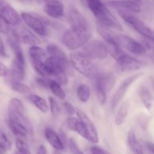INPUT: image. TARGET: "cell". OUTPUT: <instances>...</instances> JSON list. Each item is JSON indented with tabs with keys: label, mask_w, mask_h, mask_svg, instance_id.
Segmentation results:
<instances>
[{
	"label": "cell",
	"mask_w": 154,
	"mask_h": 154,
	"mask_svg": "<svg viewBox=\"0 0 154 154\" xmlns=\"http://www.w3.org/2000/svg\"><path fill=\"white\" fill-rule=\"evenodd\" d=\"M107 4L118 11H125L131 13L141 12L140 3L135 0H110Z\"/></svg>",
	"instance_id": "cell-16"
},
{
	"label": "cell",
	"mask_w": 154,
	"mask_h": 154,
	"mask_svg": "<svg viewBox=\"0 0 154 154\" xmlns=\"http://www.w3.org/2000/svg\"><path fill=\"white\" fill-rule=\"evenodd\" d=\"M68 144H69V150H70L72 154H85L81 150L75 138H69V141H68Z\"/></svg>",
	"instance_id": "cell-34"
},
{
	"label": "cell",
	"mask_w": 154,
	"mask_h": 154,
	"mask_svg": "<svg viewBox=\"0 0 154 154\" xmlns=\"http://www.w3.org/2000/svg\"><path fill=\"white\" fill-rule=\"evenodd\" d=\"M90 39V37L78 34L71 29L66 30L62 35V42L71 51H75L82 48Z\"/></svg>",
	"instance_id": "cell-10"
},
{
	"label": "cell",
	"mask_w": 154,
	"mask_h": 154,
	"mask_svg": "<svg viewBox=\"0 0 154 154\" xmlns=\"http://www.w3.org/2000/svg\"><path fill=\"white\" fill-rule=\"evenodd\" d=\"M25 65L14 59L12 61L11 68L9 69L8 75H7L8 81H20L22 82L25 78L26 69Z\"/></svg>",
	"instance_id": "cell-18"
},
{
	"label": "cell",
	"mask_w": 154,
	"mask_h": 154,
	"mask_svg": "<svg viewBox=\"0 0 154 154\" xmlns=\"http://www.w3.org/2000/svg\"><path fill=\"white\" fill-rule=\"evenodd\" d=\"M90 152H91V154H111L108 150L98 146H93L90 148Z\"/></svg>",
	"instance_id": "cell-37"
},
{
	"label": "cell",
	"mask_w": 154,
	"mask_h": 154,
	"mask_svg": "<svg viewBox=\"0 0 154 154\" xmlns=\"http://www.w3.org/2000/svg\"><path fill=\"white\" fill-rule=\"evenodd\" d=\"M142 75V73H137L135 74V75H131V76L128 77L126 79L123 80V82L120 84V87L117 88V90H116L115 93L113 95L112 98H111V105L112 110H114L117 108L118 104L121 102V100L123 99V97H124V96L126 95V93H127V91L129 90V87H130L137 80L139 79Z\"/></svg>",
	"instance_id": "cell-11"
},
{
	"label": "cell",
	"mask_w": 154,
	"mask_h": 154,
	"mask_svg": "<svg viewBox=\"0 0 154 154\" xmlns=\"http://www.w3.org/2000/svg\"><path fill=\"white\" fill-rule=\"evenodd\" d=\"M115 38L122 48L127 50L132 54L143 55L147 52V49L144 45L129 36L126 35H116Z\"/></svg>",
	"instance_id": "cell-13"
},
{
	"label": "cell",
	"mask_w": 154,
	"mask_h": 154,
	"mask_svg": "<svg viewBox=\"0 0 154 154\" xmlns=\"http://www.w3.org/2000/svg\"><path fill=\"white\" fill-rule=\"evenodd\" d=\"M128 145L132 152L135 154H144L143 148L141 144L138 141L135 132L132 130H129L127 135Z\"/></svg>",
	"instance_id": "cell-24"
},
{
	"label": "cell",
	"mask_w": 154,
	"mask_h": 154,
	"mask_svg": "<svg viewBox=\"0 0 154 154\" xmlns=\"http://www.w3.org/2000/svg\"><path fill=\"white\" fill-rule=\"evenodd\" d=\"M29 54L31 61H44L47 56V51L38 45H33L29 48Z\"/></svg>",
	"instance_id": "cell-26"
},
{
	"label": "cell",
	"mask_w": 154,
	"mask_h": 154,
	"mask_svg": "<svg viewBox=\"0 0 154 154\" xmlns=\"http://www.w3.org/2000/svg\"><path fill=\"white\" fill-rule=\"evenodd\" d=\"M20 17L26 25L39 36L46 37L48 35L49 32L48 26L49 23H48L46 19L35 14L28 12H23L20 14Z\"/></svg>",
	"instance_id": "cell-6"
},
{
	"label": "cell",
	"mask_w": 154,
	"mask_h": 154,
	"mask_svg": "<svg viewBox=\"0 0 154 154\" xmlns=\"http://www.w3.org/2000/svg\"><path fill=\"white\" fill-rule=\"evenodd\" d=\"M0 57H3V58H6L8 57L7 53H6L5 51V48L4 42H3L1 35H0Z\"/></svg>",
	"instance_id": "cell-39"
},
{
	"label": "cell",
	"mask_w": 154,
	"mask_h": 154,
	"mask_svg": "<svg viewBox=\"0 0 154 154\" xmlns=\"http://www.w3.org/2000/svg\"><path fill=\"white\" fill-rule=\"evenodd\" d=\"M8 68L0 62V77H7V75H8Z\"/></svg>",
	"instance_id": "cell-38"
},
{
	"label": "cell",
	"mask_w": 154,
	"mask_h": 154,
	"mask_svg": "<svg viewBox=\"0 0 154 154\" xmlns=\"http://www.w3.org/2000/svg\"><path fill=\"white\" fill-rule=\"evenodd\" d=\"M15 146H16L17 152L23 153H32L30 151L29 146L26 141H24L21 138H17L16 141H15Z\"/></svg>",
	"instance_id": "cell-32"
},
{
	"label": "cell",
	"mask_w": 154,
	"mask_h": 154,
	"mask_svg": "<svg viewBox=\"0 0 154 154\" xmlns=\"http://www.w3.org/2000/svg\"><path fill=\"white\" fill-rule=\"evenodd\" d=\"M69 61L77 72L87 78H93L97 75V69L93 60L83 52L72 53Z\"/></svg>",
	"instance_id": "cell-3"
},
{
	"label": "cell",
	"mask_w": 154,
	"mask_h": 154,
	"mask_svg": "<svg viewBox=\"0 0 154 154\" xmlns=\"http://www.w3.org/2000/svg\"><path fill=\"white\" fill-rule=\"evenodd\" d=\"M12 90L19 94L29 96L31 94V90L26 84L20 81H8Z\"/></svg>",
	"instance_id": "cell-28"
},
{
	"label": "cell",
	"mask_w": 154,
	"mask_h": 154,
	"mask_svg": "<svg viewBox=\"0 0 154 154\" xmlns=\"http://www.w3.org/2000/svg\"><path fill=\"white\" fill-rule=\"evenodd\" d=\"M151 84H152V86H153V88L154 90V78H151Z\"/></svg>",
	"instance_id": "cell-43"
},
{
	"label": "cell",
	"mask_w": 154,
	"mask_h": 154,
	"mask_svg": "<svg viewBox=\"0 0 154 154\" xmlns=\"http://www.w3.org/2000/svg\"><path fill=\"white\" fill-rule=\"evenodd\" d=\"M63 106H64L65 110H66V112L68 113L70 117H72L74 114H76V108L74 107V105L72 104H71L70 102H65L63 103Z\"/></svg>",
	"instance_id": "cell-36"
},
{
	"label": "cell",
	"mask_w": 154,
	"mask_h": 154,
	"mask_svg": "<svg viewBox=\"0 0 154 154\" xmlns=\"http://www.w3.org/2000/svg\"><path fill=\"white\" fill-rule=\"evenodd\" d=\"M77 97L83 103H87L90 100L91 90L90 86L86 84H81L76 90Z\"/></svg>",
	"instance_id": "cell-27"
},
{
	"label": "cell",
	"mask_w": 154,
	"mask_h": 154,
	"mask_svg": "<svg viewBox=\"0 0 154 154\" xmlns=\"http://www.w3.org/2000/svg\"><path fill=\"white\" fill-rule=\"evenodd\" d=\"M49 100V105H50V110L54 117H57L60 116V113H61V108L60 106V104L58 103L57 99L53 96H50L48 98Z\"/></svg>",
	"instance_id": "cell-31"
},
{
	"label": "cell",
	"mask_w": 154,
	"mask_h": 154,
	"mask_svg": "<svg viewBox=\"0 0 154 154\" xmlns=\"http://www.w3.org/2000/svg\"><path fill=\"white\" fill-rule=\"evenodd\" d=\"M8 126L14 135L20 138L26 137L29 132V129L19 122L8 121Z\"/></svg>",
	"instance_id": "cell-25"
},
{
	"label": "cell",
	"mask_w": 154,
	"mask_h": 154,
	"mask_svg": "<svg viewBox=\"0 0 154 154\" xmlns=\"http://www.w3.org/2000/svg\"><path fill=\"white\" fill-rule=\"evenodd\" d=\"M144 66V63L142 61L126 54L116 60V69L120 73L138 71Z\"/></svg>",
	"instance_id": "cell-12"
},
{
	"label": "cell",
	"mask_w": 154,
	"mask_h": 154,
	"mask_svg": "<svg viewBox=\"0 0 154 154\" xmlns=\"http://www.w3.org/2000/svg\"><path fill=\"white\" fill-rule=\"evenodd\" d=\"M68 21L71 26V29L80 35L91 38L90 23L79 11L71 8L68 13Z\"/></svg>",
	"instance_id": "cell-4"
},
{
	"label": "cell",
	"mask_w": 154,
	"mask_h": 154,
	"mask_svg": "<svg viewBox=\"0 0 154 154\" xmlns=\"http://www.w3.org/2000/svg\"><path fill=\"white\" fill-rule=\"evenodd\" d=\"M44 11L50 17L58 19L64 14V5L59 0H48L45 3Z\"/></svg>",
	"instance_id": "cell-17"
},
{
	"label": "cell",
	"mask_w": 154,
	"mask_h": 154,
	"mask_svg": "<svg viewBox=\"0 0 154 154\" xmlns=\"http://www.w3.org/2000/svg\"><path fill=\"white\" fill-rule=\"evenodd\" d=\"M48 89L58 99H61V100H64L66 99V93L61 87V85L58 84L57 81L50 80L49 84H48Z\"/></svg>",
	"instance_id": "cell-29"
},
{
	"label": "cell",
	"mask_w": 154,
	"mask_h": 154,
	"mask_svg": "<svg viewBox=\"0 0 154 154\" xmlns=\"http://www.w3.org/2000/svg\"><path fill=\"white\" fill-rule=\"evenodd\" d=\"M27 99L34 106H35L36 108L38 109L41 112L44 113V114L48 113V110H49V107H48L46 100L44 98L41 97L40 96L37 94H32L31 93L29 96H27Z\"/></svg>",
	"instance_id": "cell-22"
},
{
	"label": "cell",
	"mask_w": 154,
	"mask_h": 154,
	"mask_svg": "<svg viewBox=\"0 0 154 154\" xmlns=\"http://www.w3.org/2000/svg\"><path fill=\"white\" fill-rule=\"evenodd\" d=\"M45 136L50 145L56 150L62 151L64 150L65 146L61 137L54 129L49 127L46 128L45 130Z\"/></svg>",
	"instance_id": "cell-19"
},
{
	"label": "cell",
	"mask_w": 154,
	"mask_h": 154,
	"mask_svg": "<svg viewBox=\"0 0 154 154\" xmlns=\"http://www.w3.org/2000/svg\"><path fill=\"white\" fill-rule=\"evenodd\" d=\"M0 15L11 26H15L20 23V15L5 0H0Z\"/></svg>",
	"instance_id": "cell-14"
},
{
	"label": "cell",
	"mask_w": 154,
	"mask_h": 154,
	"mask_svg": "<svg viewBox=\"0 0 154 154\" xmlns=\"http://www.w3.org/2000/svg\"><path fill=\"white\" fill-rule=\"evenodd\" d=\"M67 126L69 129H71L73 132H77L80 136L84 138L87 141H89V136L85 126L79 119L77 118V117H69L67 119Z\"/></svg>",
	"instance_id": "cell-20"
},
{
	"label": "cell",
	"mask_w": 154,
	"mask_h": 154,
	"mask_svg": "<svg viewBox=\"0 0 154 154\" xmlns=\"http://www.w3.org/2000/svg\"><path fill=\"white\" fill-rule=\"evenodd\" d=\"M76 114L78 116V118L84 123L87 129V134L89 136V141L93 144H97L99 143V134H98L97 129L95 126L94 123L92 121L91 119L87 115L85 112L80 109L76 110Z\"/></svg>",
	"instance_id": "cell-15"
},
{
	"label": "cell",
	"mask_w": 154,
	"mask_h": 154,
	"mask_svg": "<svg viewBox=\"0 0 154 154\" xmlns=\"http://www.w3.org/2000/svg\"><path fill=\"white\" fill-rule=\"evenodd\" d=\"M10 26L5 20L4 18L0 15V33L8 35L10 31Z\"/></svg>",
	"instance_id": "cell-35"
},
{
	"label": "cell",
	"mask_w": 154,
	"mask_h": 154,
	"mask_svg": "<svg viewBox=\"0 0 154 154\" xmlns=\"http://www.w3.org/2000/svg\"><path fill=\"white\" fill-rule=\"evenodd\" d=\"M118 14L120 17L130 26H132L137 32L141 34L150 42H154V30L147 26L144 22L138 19L132 13L125 11H118Z\"/></svg>",
	"instance_id": "cell-5"
},
{
	"label": "cell",
	"mask_w": 154,
	"mask_h": 154,
	"mask_svg": "<svg viewBox=\"0 0 154 154\" xmlns=\"http://www.w3.org/2000/svg\"><path fill=\"white\" fill-rule=\"evenodd\" d=\"M139 96L146 109L149 113L154 114V96L150 90L146 88L141 89L139 91Z\"/></svg>",
	"instance_id": "cell-21"
},
{
	"label": "cell",
	"mask_w": 154,
	"mask_h": 154,
	"mask_svg": "<svg viewBox=\"0 0 154 154\" xmlns=\"http://www.w3.org/2000/svg\"><path fill=\"white\" fill-rule=\"evenodd\" d=\"M37 154H48L46 147L44 144H40L37 150Z\"/></svg>",
	"instance_id": "cell-40"
},
{
	"label": "cell",
	"mask_w": 154,
	"mask_h": 154,
	"mask_svg": "<svg viewBox=\"0 0 154 154\" xmlns=\"http://www.w3.org/2000/svg\"><path fill=\"white\" fill-rule=\"evenodd\" d=\"M83 48V53L93 60H103L108 55V49L105 43L99 40L89 41Z\"/></svg>",
	"instance_id": "cell-8"
},
{
	"label": "cell",
	"mask_w": 154,
	"mask_h": 154,
	"mask_svg": "<svg viewBox=\"0 0 154 154\" xmlns=\"http://www.w3.org/2000/svg\"><path fill=\"white\" fill-rule=\"evenodd\" d=\"M99 23L110 29L123 31V26L101 0H84Z\"/></svg>",
	"instance_id": "cell-1"
},
{
	"label": "cell",
	"mask_w": 154,
	"mask_h": 154,
	"mask_svg": "<svg viewBox=\"0 0 154 154\" xmlns=\"http://www.w3.org/2000/svg\"><path fill=\"white\" fill-rule=\"evenodd\" d=\"M95 79V88L98 102L101 105H104L107 102V96L117 83V78L111 72H105L97 74Z\"/></svg>",
	"instance_id": "cell-2"
},
{
	"label": "cell",
	"mask_w": 154,
	"mask_h": 154,
	"mask_svg": "<svg viewBox=\"0 0 154 154\" xmlns=\"http://www.w3.org/2000/svg\"><path fill=\"white\" fill-rule=\"evenodd\" d=\"M11 147V142L3 132L0 131V149L3 150H8Z\"/></svg>",
	"instance_id": "cell-33"
},
{
	"label": "cell",
	"mask_w": 154,
	"mask_h": 154,
	"mask_svg": "<svg viewBox=\"0 0 154 154\" xmlns=\"http://www.w3.org/2000/svg\"><path fill=\"white\" fill-rule=\"evenodd\" d=\"M129 111V102L125 101L120 105L117 114H116L114 121L117 126H120L125 123Z\"/></svg>",
	"instance_id": "cell-23"
},
{
	"label": "cell",
	"mask_w": 154,
	"mask_h": 154,
	"mask_svg": "<svg viewBox=\"0 0 154 154\" xmlns=\"http://www.w3.org/2000/svg\"><path fill=\"white\" fill-rule=\"evenodd\" d=\"M147 147L148 150L151 152L152 153L154 154V144L153 143H147Z\"/></svg>",
	"instance_id": "cell-41"
},
{
	"label": "cell",
	"mask_w": 154,
	"mask_h": 154,
	"mask_svg": "<svg viewBox=\"0 0 154 154\" xmlns=\"http://www.w3.org/2000/svg\"><path fill=\"white\" fill-rule=\"evenodd\" d=\"M17 1L21 3H30L32 1H34V0H17Z\"/></svg>",
	"instance_id": "cell-42"
},
{
	"label": "cell",
	"mask_w": 154,
	"mask_h": 154,
	"mask_svg": "<svg viewBox=\"0 0 154 154\" xmlns=\"http://www.w3.org/2000/svg\"><path fill=\"white\" fill-rule=\"evenodd\" d=\"M10 32L15 36V38L20 44L33 46V45H38L41 43L40 39L35 35L33 32L23 26H20V24L13 26L12 29H10Z\"/></svg>",
	"instance_id": "cell-9"
},
{
	"label": "cell",
	"mask_w": 154,
	"mask_h": 154,
	"mask_svg": "<svg viewBox=\"0 0 154 154\" xmlns=\"http://www.w3.org/2000/svg\"><path fill=\"white\" fill-rule=\"evenodd\" d=\"M8 121L19 122L29 129V123L26 117L25 107L18 98H12L8 105Z\"/></svg>",
	"instance_id": "cell-7"
},
{
	"label": "cell",
	"mask_w": 154,
	"mask_h": 154,
	"mask_svg": "<svg viewBox=\"0 0 154 154\" xmlns=\"http://www.w3.org/2000/svg\"><path fill=\"white\" fill-rule=\"evenodd\" d=\"M47 54L50 55V57H65L67 58L65 51L60 47L57 46L55 44H50L47 47Z\"/></svg>",
	"instance_id": "cell-30"
}]
</instances>
